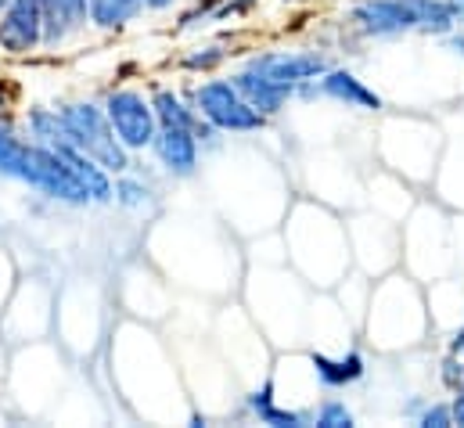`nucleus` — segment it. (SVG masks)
Instances as JSON below:
<instances>
[{
	"mask_svg": "<svg viewBox=\"0 0 464 428\" xmlns=\"http://www.w3.org/2000/svg\"><path fill=\"white\" fill-rule=\"evenodd\" d=\"M353 22L363 36H400V33H429L447 36L458 22L454 0H360L353 7Z\"/></svg>",
	"mask_w": 464,
	"mask_h": 428,
	"instance_id": "1",
	"label": "nucleus"
},
{
	"mask_svg": "<svg viewBox=\"0 0 464 428\" xmlns=\"http://www.w3.org/2000/svg\"><path fill=\"white\" fill-rule=\"evenodd\" d=\"M58 115L69 126L72 144L83 155H91L105 173H126L130 170V148L116 137L105 108L91 105V102H76V105H62Z\"/></svg>",
	"mask_w": 464,
	"mask_h": 428,
	"instance_id": "2",
	"label": "nucleus"
},
{
	"mask_svg": "<svg viewBox=\"0 0 464 428\" xmlns=\"http://www.w3.org/2000/svg\"><path fill=\"white\" fill-rule=\"evenodd\" d=\"M195 105H198L195 112H198L213 130L248 133V130H259V126L266 122V115L248 105V102L234 91V83H227V80H213V83L198 87Z\"/></svg>",
	"mask_w": 464,
	"mask_h": 428,
	"instance_id": "3",
	"label": "nucleus"
},
{
	"mask_svg": "<svg viewBox=\"0 0 464 428\" xmlns=\"http://www.w3.org/2000/svg\"><path fill=\"white\" fill-rule=\"evenodd\" d=\"M105 115H109L116 137L130 151L151 148V141L159 133V122H155L151 102H144L137 91H112L109 102H105Z\"/></svg>",
	"mask_w": 464,
	"mask_h": 428,
	"instance_id": "4",
	"label": "nucleus"
},
{
	"mask_svg": "<svg viewBox=\"0 0 464 428\" xmlns=\"http://www.w3.org/2000/svg\"><path fill=\"white\" fill-rule=\"evenodd\" d=\"M40 44H44L40 0H7V7L0 11V51L29 54Z\"/></svg>",
	"mask_w": 464,
	"mask_h": 428,
	"instance_id": "5",
	"label": "nucleus"
},
{
	"mask_svg": "<svg viewBox=\"0 0 464 428\" xmlns=\"http://www.w3.org/2000/svg\"><path fill=\"white\" fill-rule=\"evenodd\" d=\"M248 69L259 73V76H266V80L299 87V83H306V80L324 76V73H328V58L310 54V51H306V54H288V51H281V54H259V58H252Z\"/></svg>",
	"mask_w": 464,
	"mask_h": 428,
	"instance_id": "6",
	"label": "nucleus"
},
{
	"mask_svg": "<svg viewBox=\"0 0 464 428\" xmlns=\"http://www.w3.org/2000/svg\"><path fill=\"white\" fill-rule=\"evenodd\" d=\"M151 148H155L162 170L173 177H191L198 166V137L184 126H159Z\"/></svg>",
	"mask_w": 464,
	"mask_h": 428,
	"instance_id": "7",
	"label": "nucleus"
},
{
	"mask_svg": "<svg viewBox=\"0 0 464 428\" xmlns=\"http://www.w3.org/2000/svg\"><path fill=\"white\" fill-rule=\"evenodd\" d=\"M87 0H40V22H44V47H58L69 33L87 25Z\"/></svg>",
	"mask_w": 464,
	"mask_h": 428,
	"instance_id": "8",
	"label": "nucleus"
},
{
	"mask_svg": "<svg viewBox=\"0 0 464 428\" xmlns=\"http://www.w3.org/2000/svg\"><path fill=\"white\" fill-rule=\"evenodd\" d=\"M234 91H237L248 105L256 108V112H263V115L281 112L285 102L295 94V87H292V83L266 80V76H259V73H252V69H245L241 76H234Z\"/></svg>",
	"mask_w": 464,
	"mask_h": 428,
	"instance_id": "9",
	"label": "nucleus"
},
{
	"mask_svg": "<svg viewBox=\"0 0 464 428\" xmlns=\"http://www.w3.org/2000/svg\"><path fill=\"white\" fill-rule=\"evenodd\" d=\"M321 94H328V98H335V102H343L349 108H363V112H378L382 108V98L346 69H328L321 76Z\"/></svg>",
	"mask_w": 464,
	"mask_h": 428,
	"instance_id": "10",
	"label": "nucleus"
},
{
	"mask_svg": "<svg viewBox=\"0 0 464 428\" xmlns=\"http://www.w3.org/2000/svg\"><path fill=\"white\" fill-rule=\"evenodd\" d=\"M151 112H155V122H159V126H184V130H191L198 141H209V137H213V126L202 122V115H198L195 108L184 105L173 91H159V94L151 98Z\"/></svg>",
	"mask_w": 464,
	"mask_h": 428,
	"instance_id": "11",
	"label": "nucleus"
},
{
	"mask_svg": "<svg viewBox=\"0 0 464 428\" xmlns=\"http://www.w3.org/2000/svg\"><path fill=\"white\" fill-rule=\"evenodd\" d=\"M310 364H314L317 378H321L328 389H343V385H353V382L363 378V356H360V353H346L343 360H332V356H324V353H314Z\"/></svg>",
	"mask_w": 464,
	"mask_h": 428,
	"instance_id": "12",
	"label": "nucleus"
},
{
	"mask_svg": "<svg viewBox=\"0 0 464 428\" xmlns=\"http://www.w3.org/2000/svg\"><path fill=\"white\" fill-rule=\"evenodd\" d=\"M248 411H252V414H256L263 425H274V428H303V425H306V414L281 411V407L274 404V385H270V382L248 396Z\"/></svg>",
	"mask_w": 464,
	"mask_h": 428,
	"instance_id": "13",
	"label": "nucleus"
},
{
	"mask_svg": "<svg viewBox=\"0 0 464 428\" xmlns=\"http://www.w3.org/2000/svg\"><path fill=\"white\" fill-rule=\"evenodd\" d=\"M144 0H87V15L98 29H122L140 15Z\"/></svg>",
	"mask_w": 464,
	"mask_h": 428,
	"instance_id": "14",
	"label": "nucleus"
},
{
	"mask_svg": "<svg viewBox=\"0 0 464 428\" xmlns=\"http://www.w3.org/2000/svg\"><path fill=\"white\" fill-rule=\"evenodd\" d=\"M112 199H116L119 206H126V209H137V206H144V202H148V188H144L140 180L122 177V180L112 184Z\"/></svg>",
	"mask_w": 464,
	"mask_h": 428,
	"instance_id": "15",
	"label": "nucleus"
},
{
	"mask_svg": "<svg viewBox=\"0 0 464 428\" xmlns=\"http://www.w3.org/2000/svg\"><path fill=\"white\" fill-rule=\"evenodd\" d=\"M317 425L321 428H349L353 425V414L346 411V404L332 400V404H324V407L317 411Z\"/></svg>",
	"mask_w": 464,
	"mask_h": 428,
	"instance_id": "16",
	"label": "nucleus"
},
{
	"mask_svg": "<svg viewBox=\"0 0 464 428\" xmlns=\"http://www.w3.org/2000/svg\"><path fill=\"white\" fill-rule=\"evenodd\" d=\"M443 385L450 393H464V360H458V353L450 360H443Z\"/></svg>",
	"mask_w": 464,
	"mask_h": 428,
	"instance_id": "17",
	"label": "nucleus"
},
{
	"mask_svg": "<svg viewBox=\"0 0 464 428\" xmlns=\"http://www.w3.org/2000/svg\"><path fill=\"white\" fill-rule=\"evenodd\" d=\"M450 425H454V414H450L447 404H436V407H429L421 414V428H450Z\"/></svg>",
	"mask_w": 464,
	"mask_h": 428,
	"instance_id": "18",
	"label": "nucleus"
},
{
	"mask_svg": "<svg viewBox=\"0 0 464 428\" xmlns=\"http://www.w3.org/2000/svg\"><path fill=\"white\" fill-rule=\"evenodd\" d=\"M220 62H224V51L209 47V51H202V54H191V58H188V69H213V65H220Z\"/></svg>",
	"mask_w": 464,
	"mask_h": 428,
	"instance_id": "19",
	"label": "nucleus"
},
{
	"mask_svg": "<svg viewBox=\"0 0 464 428\" xmlns=\"http://www.w3.org/2000/svg\"><path fill=\"white\" fill-rule=\"evenodd\" d=\"M450 414H454V425L464 428V393H454V404H450Z\"/></svg>",
	"mask_w": 464,
	"mask_h": 428,
	"instance_id": "20",
	"label": "nucleus"
},
{
	"mask_svg": "<svg viewBox=\"0 0 464 428\" xmlns=\"http://www.w3.org/2000/svg\"><path fill=\"white\" fill-rule=\"evenodd\" d=\"M450 353H458V356H464V324L458 327V335L450 338Z\"/></svg>",
	"mask_w": 464,
	"mask_h": 428,
	"instance_id": "21",
	"label": "nucleus"
},
{
	"mask_svg": "<svg viewBox=\"0 0 464 428\" xmlns=\"http://www.w3.org/2000/svg\"><path fill=\"white\" fill-rule=\"evenodd\" d=\"M144 7H151V11H166V7H173V0H144Z\"/></svg>",
	"mask_w": 464,
	"mask_h": 428,
	"instance_id": "22",
	"label": "nucleus"
},
{
	"mask_svg": "<svg viewBox=\"0 0 464 428\" xmlns=\"http://www.w3.org/2000/svg\"><path fill=\"white\" fill-rule=\"evenodd\" d=\"M450 51H454V54H461V58H464V36H450Z\"/></svg>",
	"mask_w": 464,
	"mask_h": 428,
	"instance_id": "23",
	"label": "nucleus"
},
{
	"mask_svg": "<svg viewBox=\"0 0 464 428\" xmlns=\"http://www.w3.org/2000/svg\"><path fill=\"white\" fill-rule=\"evenodd\" d=\"M7 98H11V94H7V91H4V87H0V108L7 105Z\"/></svg>",
	"mask_w": 464,
	"mask_h": 428,
	"instance_id": "24",
	"label": "nucleus"
},
{
	"mask_svg": "<svg viewBox=\"0 0 464 428\" xmlns=\"http://www.w3.org/2000/svg\"><path fill=\"white\" fill-rule=\"evenodd\" d=\"M454 11H458V15L464 18V0H454Z\"/></svg>",
	"mask_w": 464,
	"mask_h": 428,
	"instance_id": "25",
	"label": "nucleus"
},
{
	"mask_svg": "<svg viewBox=\"0 0 464 428\" xmlns=\"http://www.w3.org/2000/svg\"><path fill=\"white\" fill-rule=\"evenodd\" d=\"M4 7H7V0H0V11H4Z\"/></svg>",
	"mask_w": 464,
	"mask_h": 428,
	"instance_id": "26",
	"label": "nucleus"
}]
</instances>
